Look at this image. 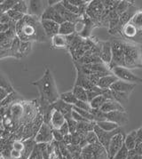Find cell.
<instances>
[{
  "label": "cell",
  "instance_id": "obj_1",
  "mask_svg": "<svg viewBox=\"0 0 142 159\" xmlns=\"http://www.w3.org/2000/svg\"><path fill=\"white\" fill-rule=\"evenodd\" d=\"M16 34L21 41H45L48 38L43 29L41 19L32 15H25L17 22Z\"/></svg>",
  "mask_w": 142,
  "mask_h": 159
},
{
  "label": "cell",
  "instance_id": "obj_2",
  "mask_svg": "<svg viewBox=\"0 0 142 159\" xmlns=\"http://www.w3.org/2000/svg\"><path fill=\"white\" fill-rule=\"evenodd\" d=\"M32 84L38 88L41 97L40 104L52 105L60 99V94H59L54 78L49 69L45 70V74L39 80L32 82Z\"/></svg>",
  "mask_w": 142,
  "mask_h": 159
},
{
  "label": "cell",
  "instance_id": "obj_3",
  "mask_svg": "<svg viewBox=\"0 0 142 159\" xmlns=\"http://www.w3.org/2000/svg\"><path fill=\"white\" fill-rule=\"evenodd\" d=\"M124 64L125 68H141L142 51L137 45L124 43Z\"/></svg>",
  "mask_w": 142,
  "mask_h": 159
},
{
  "label": "cell",
  "instance_id": "obj_4",
  "mask_svg": "<svg viewBox=\"0 0 142 159\" xmlns=\"http://www.w3.org/2000/svg\"><path fill=\"white\" fill-rule=\"evenodd\" d=\"M112 53L113 59L110 64L109 69H113L115 67L122 66L125 67L124 64V43L121 41H114L112 43Z\"/></svg>",
  "mask_w": 142,
  "mask_h": 159
},
{
  "label": "cell",
  "instance_id": "obj_5",
  "mask_svg": "<svg viewBox=\"0 0 142 159\" xmlns=\"http://www.w3.org/2000/svg\"><path fill=\"white\" fill-rule=\"evenodd\" d=\"M104 10H105V7H104L103 1L93 0V1H90V3L88 4L85 14L93 22H97L102 20Z\"/></svg>",
  "mask_w": 142,
  "mask_h": 159
},
{
  "label": "cell",
  "instance_id": "obj_6",
  "mask_svg": "<svg viewBox=\"0 0 142 159\" xmlns=\"http://www.w3.org/2000/svg\"><path fill=\"white\" fill-rule=\"evenodd\" d=\"M111 71L115 76L118 77L119 80L128 82V83L135 84L138 83H142V78L136 76L134 73H132L129 69L125 67H122V66L115 67L111 69Z\"/></svg>",
  "mask_w": 142,
  "mask_h": 159
},
{
  "label": "cell",
  "instance_id": "obj_7",
  "mask_svg": "<svg viewBox=\"0 0 142 159\" xmlns=\"http://www.w3.org/2000/svg\"><path fill=\"white\" fill-rule=\"evenodd\" d=\"M35 140L37 144H48L53 141V135H52V128L49 124L44 123L35 137Z\"/></svg>",
  "mask_w": 142,
  "mask_h": 159
},
{
  "label": "cell",
  "instance_id": "obj_8",
  "mask_svg": "<svg viewBox=\"0 0 142 159\" xmlns=\"http://www.w3.org/2000/svg\"><path fill=\"white\" fill-rule=\"evenodd\" d=\"M94 132L96 133V134L98 135V138H99V141L100 143L102 145V146L106 148V150L108 151L109 150V147L110 141L112 140V138L116 135V134H119L122 132L121 128H118L113 132H106L102 130L101 128H100L97 125H95L94 127Z\"/></svg>",
  "mask_w": 142,
  "mask_h": 159
},
{
  "label": "cell",
  "instance_id": "obj_9",
  "mask_svg": "<svg viewBox=\"0 0 142 159\" xmlns=\"http://www.w3.org/2000/svg\"><path fill=\"white\" fill-rule=\"evenodd\" d=\"M124 138H125V136L122 132L116 134L112 138V140L110 141L109 147V150H108L109 159L113 158L116 155V153L123 148L124 145Z\"/></svg>",
  "mask_w": 142,
  "mask_h": 159
},
{
  "label": "cell",
  "instance_id": "obj_10",
  "mask_svg": "<svg viewBox=\"0 0 142 159\" xmlns=\"http://www.w3.org/2000/svg\"><path fill=\"white\" fill-rule=\"evenodd\" d=\"M29 14L36 16L41 19L43 13L49 7L47 1H38V0H33L29 2Z\"/></svg>",
  "mask_w": 142,
  "mask_h": 159
},
{
  "label": "cell",
  "instance_id": "obj_11",
  "mask_svg": "<svg viewBox=\"0 0 142 159\" xmlns=\"http://www.w3.org/2000/svg\"><path fill=\"white\" fill-rule=\"evenodd\" d=\"M100 58L104 64L109 67L112 62L113 53H112V43L110 42H100Z\"/></svg>",
  "mask_w": 142,
  "mask_h": 159
},
{
  "label": "cell",
  "instance_id": "obj_12",
  "mask_svg": "<svg viewBox=\"0 0 142 159\" xmlns=\"http://www.w3.org/2000/svg\"><path fill=\"white\" fill-rule=\"evenodd\" d=\"M105 118L108 121L116 123L119 126L124 125L129 121L128 115L126 114V112H122V111H113L109 113H105Z\"/></svg>",
  "mask_w": 142,
  "mask_h": 159
},
{
  "label": "cell",
  "instance_id": "obj_13",
  "mask_svg": "<svg viewBox=\"0 0 142 159\" xmlns=\"http://www.w3.org/2000/svg\"><path fill=\"white\" fill-rule=\"evenodd\" d=\"M41 22H42L43 29L48 38H52L54 36L59 35L60 24H58L57 22H54L52 20H41Z\"/></svg>",
  "mask_w": 142,
  "mask_h": 159
},
{
  "label": "cell",
  "instance_id": "obj_14",
  "mask_svg": "<svg viewBox=\"0 0 142 159\" xmlns=\"http://www.w3.org/2000/svg\"><path fill=\"white\" fill-rule=\"evenodd\" d=\"M138 12L137 8L134 6H131L129 9L122 13L119 17V25H118V31L122 32V30L123 29V27L125 25H127L129 22H131V20L132 19V17L134 16V14Z\"/></svg>",
  "mask_w": 142,
  "mask_h": 159
},
{
  "label": "cell",
  "instance_id": "obj_15",
  "mask_svg": "<svg viewBox=\"0 0 142 159\" xmlns=\"http://www.w3.org/2000/svg\"><path fill=\"white\" fill-rule=\"evenodd\" d=\"M41 20H52L54 22H57L58 24H62L64 22V19L60 16V14L56 11V9L53 7H49L43 13Z\"/></svg>",
  "mask_w": 142,
  "mask_h": 159
},
{
  "label": "cell",
  "instance_id": "obj_16",
  "mask_svg": "<svg viewBox=\"0 0 142 159\" xmlns=\"http://www.w3.org/2000/svg\"><path fill=\"white\" fill-rule=\"evenodd\" d=\"M54 8L56 9V11L58 12L60 14V16L64 19L65 21H70V22H76L77 20H78L81 16H79V15H77V14H74V13H70L69 10H67L64 7H63V5L61 4V1L58 3L56 6H54Z\"/></svg>",
  "mask_w": 142,
  "mask_h": 159
},
{
  "label": "cell",
  "instance_id": "obj_17",
  "mask_svg": "<svg viewBox=\"0 0 142 159\" xmlns=\"http://www.w3.org/2000/svg\"><path fill=\"white\" fill-rule=\"evenodd\" d=\"M52 106L53 109L57 110V111L60 112L61 114L65 116V118L68 117V116H70L71 113L73 111V107H74V106H72L70 104L66 103V102H63L60 99H59L57 102H54Z\"/></svg>",
  "mask_w": 142,
  "mask_h": 159
},
{
  "label": "cell",
  "instance_id": "obj_18",
  "mask_svg": "<svg viewBox=\"0 0 142 159\" xmlns=\"http://www.w3.org/2000/svg\"><path fill=\"white\" fill-rule=\"evenodd\" d=\"M135 84L128 83V82H124L122 80H118L117 82L114 84L111 87V90L119 92V93H128L130 94L133 89L135 88Z\"/></svg>",
  "mask_w": 142,
  "mask_h": 159
},
{
  "label": "cell",
  "instance_id": "obj_19",
  "mask_svg": "<svg viewBox=\"0 0 142 159\" xmlns=\"http://www.w3.org/2000/svg\"><path fill=\"white\" fill-rule=\"evenodd\" d=\"M119 79L118 77L116 76L114 74H111V75H109V76H105L103 77H101L98 83V87H100V89L102 90H109L111 89L112 85L114 84L117 82Z\"/></svg>",
  "mask_w": 142,
  "mask_h": 159
},
{
  "label": "cell",
  "instance_id": "obj_20",
  "mask_svg": "<svg viewBox=\"0 0 142 159\" xmlns=\"http://www.w3.org/2000/svg\"><path fill=\"white\" fill-rule=\"evenodd\" d=\"M66 122L67 121H66L64 116L60 112L53 109L52 117H51V122H50V125L52 126V129H60Z\"/></svg>",
  "mask_w": 142,
  "mask_h": 159
},
{
  "label": "cell",
  "instance_id": "obj_21",
  "mask_svg": "<svg viewBox=\"0 0 142 159\" xmlns=\"http://www.w3.org/2000/svg\"><path fill=\"white\" fill-rule=\"evenodd\" d=\"M100 110L102 112H104V113H109V112H113V111L125 112V109L123 108V105H121L119 102H117L115 100L108 101L102 106V108H100Z\"/></svg>",
  "mask_w": 142,
  "mask_h": 159
},
{
  "label": "cell",
  "instance_id": "obj_22",
  "mask_svg": "<svg viewBox=\"0 0 142 159\" xmlns=\"http://www.w3.org/2000/svg\"><path fill=\"white\" fill-rule=\"evenodd\" d=\"M75 85L81 86V87H83L85 90H91L93 89L94 87H96V85H94L88 79L87 76H85L84 73H82L79 70H78V76H77V81H76V84Z\"/></svg>",
  "mask_w": 142,
  "mask_h": 159
},
{
  "label": "cell",
  "instance_id": "obj_23",
  "mask_svg": "<svg viewBox=\"0 0 142 159\" xmlns=\"http://www.w3.org/2000/svg\"><path fill=\"white\" fill-rule=\"evenodd\" d=\"M140 30H139L133 24H131V22H129L127 25H125L123 27V29L122 30V34L124 38H128V39H134L137 38L139 35L141 34Z\"/></svg>",
  "mask_w": 142,
  "mask_h": 159
},
{
  "label": "cell",
  "instance_id": "obj_24",
  "mask_svg": "<svg viewBox=\"0 0 142 159\" xmlns=\"http://www.w3.org/2000/svg\"><path fill=\"white\" fill-rule=\"evenodd\" d=\"M23 142H24L25 148H24L23 152L21 153V158L20 159H29V157H30V155L32 154L35 148L37 146V142L33 138L23 140Z\"/></svg>",
  "mask_w": 142,
  "mask_h": 159
},
{
  "label": "cell",
  "instance_id": "obj_25",
  "mask_svg": "<svg viewBox=\"0 0 142 159\" xmlns=\"http://www.w3.org/2000/svg\"><path fill=\"white\" fill-rule=\"evenodd\" d=\"M76 32V27H75V23L74 22H70V21H64L62 24L60 25V31H59V35L61 36H70L73 35Z\"/></svg>",
  "mask_w": 142,
  "mask_h": 159
},
{
  "label": "cell",
  "instance_id": "obj_26",
  "mask_svg": "<svg viewBox=\"0 0 142 159\" xmlns=\"http://www.w3.org/2000/svg\"><path fill=\"white\" fill-rule=\"evenodd\" d=\"M136 134H137V131L134 130V131H131L127 135H125V138H124V146L126 147L130 151L135 149L136 147H137Z\"/></svg>",
  "mask_w": 142,
  "mask_h": 159
},
{
  "label": "cell",
  "instance_id": "obj_27",
  "mask_svg": "<svg viewBox=\"0 0 142 159\" xmlns=\"http://www.w3.org/2000/svg\"><path fill=\"white\" fill-rule=\"evenodd\" d=\"M95 125H96V122H81V123H78L77 132L80 134H86L89 132L94 131Z\"/></svg>",
  "mask_w": 142,
  "mask_h": 159
},
{
  "label": "cell",
  "instance_id": "obj_28",
  "mask_svg": "<svg viewBox=\"0 0 142 159\" xmlns=\"http://www.w3.org/2000/svg\"><path fill=\"white\" fill-rule=\"evenodd\" d=\"M52 46L55 48H65V47L69 46V42H68L67 37L61 36V35L54 36L52 38Z\"/></svg>",
  "mask_w": 142,
  "mask_h": 159
},
{
  "label": "cell",
  "instance_id": "obj_29",
  "mask_svg": "<svg viewBox=\"0 0 142 159\" xmlns=\"http://www.w3.org/2000/svg\"><path fill=\"white\" fill-rule=\"evenodd\" d=\"M73 93L77 97L78 101L88 102V96H87V90H85L81 86L75 85L74 88L72 90Z\"/></svg>",
  "mask_w": 142,
  "mask_h": 159
},
{
  "label": "cell",
  "instance_id": "obj_30",
  "mask_svg": "<svg viewBox=\"0 0 142 159\" xmlns=\"http://www.w3.org/2000/svg\"><path fill=\"white\" fill-rule=\"evenodd\" d=\"M98 126L100 128H101L102 130L106 131V132H113L116 129L120 128V126L116 124V123H113L111 121H108V120H105V121H100L96 123Z\"/></svg>",
  "mask_w": 142,
  "mask_h": 159
},
{
  "label": "cell",
  "instance_id": "obj_31",
  "mask_svg": "<svg viewBox=\"0 0 142 159\" xmlns=\"http://www.w3.org/2000/svg\"><path fill=\"white\" fill-rule=\"evenodd\" d=\"M60 99L62 100L66 103H68V104H70L72 106H75V104L78 101V99H77V97L73 93L72 91L71 92H66V93H61L60 96Z\"/></svg>",
  "mask_w": 142,
  "mask_h": 159
},
{
  "label": "cell",
  "instance_id": "obj_32",
  "mask_svg": "<svg viewBox=\"0 0 142 159\" xmlns=\"http://www.w3.org/2000/svg\"><path fill=\"white\" fill-rule=\"evenodd\" d=\"M17 0H5L1 1L0 3V10L1 13H7L8 11L12 10L14 6L16 5Z\"/></svg>",
  "mask_w": 142,
  "mask_h": 159
},
{
  "label": "cell",
  "instance_id": "obj_33",
  "mask_svg": "<svg viewBox=\"0 0 142 159\" xmlns=\"http://www.w3.org/2000/svg\"><path fill=\"white\" fill-rule=\"evenodd\" d=\"M13 10L22 13L23 15H28L29 14V7H28V4H27L26 1H23V0L17 1L16 5L13 8Z\"/></svg>",
  "mask_w": 142,
  "mask_h": 159
},
{
  "label": "cell",
  "instance_id": "obj_34",
  "mask_svg": "<svg viewBox=\"0 0 142 159\" xmlns=\"http://www.w3.org/2000/svg\"><path fill=\"white\" fill-rule=\"evenodd\" d=\"M107 102H108V100L103 95H100L96 97L95 99H93L90 102V105L91 108H93V109H100Z\"/></svg>",
  "mask_w": 142,
  "mask_h": 159
},
{
  "label": "cell",
  "instance_id": "obj_35",
  "mask_svg": "<svg viewBox=\"0 0 142 159\" xmlns=\"http://www.w3.org/2000/svg\"><path fill=\"white\" fill-rule=\"evenodd\" d=\"M61 4L70 13H74V14H77V15H79V16H82V13H81L80 7H76V6H74V5H72L69 0H61Z\"/></svg>",
  "mask_w": 142,
  "mask_h": 159
},
{
  "label": "cell",
  "instance_id": "obj_36",
  "mask_svg": "<svg viewBox=\"0 0 142 159\" xmlns=\"http://www.w3.org/2000/svg\"><path fill=\"white\" fill-rule=\"evenodd\" d=\"M112 91V93L114 96V100L119 102L121 105L123 104H126L129 100V94L128 93H119V92H116V91Z\"/></svg>",
  "mask_w": 142,
  "mask_h": 159
},
{
  "label": "cell",
  "instance_id": "obj_37",
  "mask_svg": "<svg viewBox=\"0 0 142 159\" xmlns=\"http://www.w3.org/2000/svg\"><path fill=\"white\" fill-rule=\"evenodd\" d=\"M32 49V43L29 41H21L20 43V47L19 52L21 54L22 57L27 56Z\"/></svg>",
  "mask_w": 142,
  "mask_h": 159
},
{
  "label": "cell",
  "instance_id": "obj_38",
  "mask_svg": "<svg viewBox=\"0 0 142 159\" xmlns=\"http://www.w3.org/2000/svg\"><path fill=\"white\" fill-rule=\"evenodd\" d=\"M20 99V96L17 95V93L15 92H13L12 93H10L7 96V98L1 102V107H8L10 104H13L14 102H18V100Z\"/></svg>",
  "mask_w": 142,
  "mask_h": 159
},
{
  "label": "cell",
  "instance_id": "obj_39",
  "mask_svg": "<svg viewBox=\"0 0 142 159\" xmlns=\"http://www.w3.org/2000/svg\"><path fill=\"white\" fill-rule=\"evenodd\" d=\"M131 23L135 26L139 30L142 31V10H139L134 14V16L131 20Z\"/></svg>",
  "mask_w": 142,
  "mask_h": 159
},
{
  "label": "cell",
  "instance_id": "obj_40",
  "mask_svg": "<svg viewBox=\"0 0 142 159\" xmlns=\"http://www.w3.org/2000/svg\"><path fill=\"white\" fill-rule=\"evenodd\" d=\"M131 6H133V5L131 4L128 1H120L116 9V13H118L119 15H121L122 13H123L124 12H126Z\"/></svg>",
  "mask_w": 142,
  "mask_h": 159
},
{
  "label": "cell",
  "instance_id": "obj_41",
  "mask_svg": "<svg viewBox=\"0 0 142 159\" xmlns=\"http://www.w3.org/2000/svg\"><path fill=\"white\" fill-rule=\"evenodd\" d=\"M85 140L87 141V143L89 145H94V144H98L100 143L99 141V138H98V135L94 131L92 132H89L88 134H86L85 135Z\"/></svg>",
  "mask_w": 142,
  "mask_h": 159
},
{
  "label": "cell",
  "instance_id": "obj_42",
  "mask_svg": "<svg viewBox=\"0 0 142 159\" xmlns=\"http://www.w3.org/2000/svg\"><path fill=\"white\" fill-rule=\"evenodd\" d=\"M130 150L123 145V147L116 153V155L112 159H128L129 157Z\"/></svg>",
  "mask_w": 142,
  "mask_h": 159
},
{
  "label": "cell",
  "instance_id": "obj_43",
  "mask_svg": "<svg viewBox=\"0 0 142 159\" xmlns=\"http://www.w3.org/2000/svg\"><path fill=\"white\" fill-rule=\"evenodd\" d=\"M7 14L9 15V17L12 19L13 21H15V22H19L20 20H21L24 18V16L25 15H23L22 13H19V12H17V11H14V10H10V11H8L7 12Z\"/></svg>",
  "mask_w": 142,
  "mask_h": 159
},
{
  "label": "cell",
  "instance_id": "obj_44",
  "mask_svg": "<svg viewBox=\"0 0 142 159\" xmlns=\"http://www.w3.org/2000/svg\"><path fill=\"white\" fill-rule=\"evenodd\" d=\"M66 121L68 123L69 126V132H70V134H74L75 133H77V130H78V123L77 121H75L72 116H68L66 117Z\"/></svg>",
  "mask_w": 142,
  "mask_h": 159
},
{
  "label": "cell",
  "instance_id": "obj_45",
  "mask_svg": "<svg viewBox=\"0 0 142 159\" xmlns=\"http://www.w3.org/2000/svg\"><path fill=\"white\" fill-rule=\"evenodd\" d=\"M14 38H7L5 40L0 41V49L1 50H9L11 49Z\"/></svg>",
  "mask_w": 142,
  "mask_h": 159
},
{
  "label": "cell",
  "instance_id": "obj_46",
  "mask_svg": "<svg viewBox=\"0 0 142 159\" xmlns=\"http://www.w3.org/2000/svg\"><path fill=\"white\" fill-rule=\"evenodd\" d=\"M12 147H13V149L19 151V152L22 153L23 150H24V148H25V145H24V142L21 141L20 140H13V143H12Z\"/></svg>",
  "mask_w": 142,
  "mask_h": 159
},
{
  "label": "cell",
  "instance_id": "obj_47",
  "mask_svg": "<svg viewBox=\"0 0 142 159\" xmlns=\"http://www.w3.org/2000/svg\"><path fill=\"white\" fill-rule=\"evenodd\" d=\"M52 135H53V140L56 142H62L64 140V135L61 134V132L59 129H52Z\"/></svg>",
  "mask_w": 142,
  "mask_h": 159
},
{
  "label": "cell",
  "instance_id": "obj_48",
  "mask_svg": "<svg viewBox=\"0 0 142 159\" xmlns=\"http://www.w3.org/2000/svg\"><path fill=\"white\" fill-rule=\"evenodd\" d=\"M75 106L77 108L84 109V110H86V111H91V107L89 102H82V101H78V102L75 104Z\"/></svg>",
  "mask_w": 142,
  "mask_h": 159
},
{
  "label": "cell",
  "instance_id": "obj_49",
  "mask_svg": "<svg viewBox=\"0 0 142 159\" xmlns=\"http://www.w3.org/2000/svg\"><path fill=\"white\" fill-rule=\"evenodd\" d=\"M0 87L5 88V89L7 90L10 93H12L14 92L13 89V87L11 86V84L7 82V80H6L5 76H3V75H2V76H1V86H0Z\"/></svg>",
  "mask_w": 142,
  "mask_h": 159
},
{
  "label": "cell",
  "instance_id": "obj_50",
  "mask_svg": "<svg viewBox=\"0 0 142 159\" xmlns=\"http://www.w3.org/2000/svg\"><path fill=\"white\" fill-rule=\"evenodd\" d=\"M71 116H72V118L75 120V121H77L78 123H81V122H88L89 120H87V119H85L80 114H78L77 111H75L74 109H73V111H72V113H71Z\"/></svg>",
  "mask_w": 142,
  "mask_h": 159
},
{
  "label": "cell",
  "instance_id": "obj_51",
  "mask_svg": "<svg viewBox=\"0 0 142 159\" xmlns=\"http://www.w3.org/2000/svg\"><path fill=\"white\" fill-rule=\"evenodd\" d=\"M13 20L9 17V15L7 13H1L0 15V24H10Z\"/></svg>",
  "mask_w": 142,
  "mask_h": 159
},
{
  "label": "cell",
  "instance_id": "obj_52",
  "mask_svg": "<svg viewBox=\"0 0 142 159\" xmlns=\"http://www.w3.org/2000/svg\"><path fill=\"white\" fill-rule=\"evenodd\" d=\"M59 130L61 132V134H63L64 136L70 134V132H69V125H68V123H67V122H66L64 125H63L60 128Z\"/></svg>",
  "mask_w": 142,
  "mask_h": 159
},
{
  "label": "cell",
  "instance_id": "obj_53",
  "mask_svg": "<svg viewBox=\"0 0 142 159\" xmlns=\"http://www.w3.org/2000/svg\"><path fill=\"white\" fill-rule=\"evenodd\" d=\"M137 131L136 134V142H137V146L140 145V143H142V128H140Z\"/></svg>",
  "mask_w": 142,
  "mask_h": 159
},
{
  "label": "cell",
  "instance_id": "obj_54",
  "mask_svg": "<svg viewBox=\"0 0 142 159\" xmlns=\"http://www.w3.org/2000/svg\"><path fill=\"white\" fill-rule=\"evenodd\" d=\"M11 157L12 159H20L21 158V153L13 148L11 151Z\"/></svg>",
  "mask_w": 142,
  "mask_h": 159
},
{
  "label": "cell",
  "instance_id": "obj_55",
  "mask_svg": "<svg viewBox=\"0 0 142 159\" xmlns=\"http://www.w3.org/2000/svg\"><path fill=\"white\" fill-rule=\"evenodd\" d=\"M72 134H68V135H66L64 136V140H63V143H64L65 145H67V146H69V145H71L72 144Z\"/></svg>",
  "mask_w": 142,
  "mask_h": 159
},
{
  "label": "cell",
  "instance_id": "obj_56",
  "mask_svg": "<svg viewBox=\"0 0 142 159\" xmlns=\"http://www.w3.org/2000/svg\"><path fill=\"white\" fill-rule=\"evenodd\" d=\"M128 159H142V156L141 155H138V154H135V153L130 151Z\"/></svg>",
  "mask_w": 142,
  "mask_h": 159
},
{
  "label": "cell",
  "instance_id": "obj_57",
  "mask_svg": "<svg viewBox=\"0 0 142 159\" xmlns=\"http://www.w3.org/2000/svg\"><path fill=\"white\" fill-rule=\"evenodd\" d=\"M38 144H37L34 151L30 155V157H29V159H38Z\"/></svg>",
  "mask_w": 142,
  "mask_h": 159
},
{
  "label": "cell",
  "instance_id": "obj_58",
  "mask_svg": "<svg viewBox=\"0 0 142 159\" xmlns=\"http://www.w3.org/2000/svg\"><path fill=\"white\" fill-rule=\"evenodd\" d=\"M141 128H142V127H141Z\"/></svg>",
  "mask_w": 142,
  "mask_h": 159
}]
</instances>
